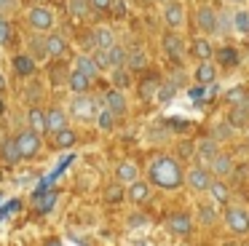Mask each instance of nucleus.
<instances>
[{"label":"nucleus","instance_id":"26","mask_svg":"<svg viewBox=\"0 0 249 246\" xmlns=\"http://www.w3.org/2000/svg\"><path fill=\"white\" fill-rule=\"evenodd\" d=\"M147 67V51L142 46L131 48L129 59H126V70H145Z\"/></svg>","mask_w":249,"mask_h":246},{"label":"nucleus","instance_id":"29","mask_svg":"<svg viewBox=\"0 0 249 246\" xmlns=\"http://www.w3.org/2000/svg\"><path fill=\"white\" fill-rule=\"evenodd\" d=\"M217 206L214 203H198V222L204 225V228H212V225L217 222Z\"/></svg>","mask_w":249,"mask_h":246},{"label":"nucleus","instance_id":"35","mask_svg":"<svg viewBox=\"0 0 249 246\" xmlns=\"http://www.w3.org/2000/svg\"><path fill=\"white\" fill-rule=\"evenodd\" d=\"M115 112H110L107 107H102V112H99V118H97V128L99 131H110V128L115 126Z\"/></svg>","mask_w":249,"mask_h":246},{"label":"nucleus","instance_id":"3","mask_svg":"<svg viewBox=\"0 0 249 246\" xmlns=\"http://www.w3.org/2000/svg\"><path fill=\"white\" fill-rule=\"evenodd\" d=\"M185 185L190 187L193 193H209L212 190V185H214V174H212V169L209 166H190L188 169V174H185Z\"/></svg>","mask_w":249,"mask_h":246},{"label":"nucleus","instance_id":"20","mask_svg":"<svg viewBox=\"0 0 249 246\" xmlns=\"http://www.w3.org/2000/svg\"><path fill=\"white\" fill-rule=\"evenodd\" d=\"M72 70H78V72H83V75H89V78H97L102 70L97 67V62H94V56L91 53H78L75 56V64H72Z\"/></svg>","mask_w":249,"mask_h":246},{"label":"nucleus","instance_id":"24","mask_svg":"<svg viewBox=\"0 0 249 246\" xmlns=\"http://www.w3.org/2000/svg\"><path fill=\"white\" fill-rule=\"evenodd\" d=\"M0 158L6 160L8 166H17L19 160H24V158H22V153H19L17 139H6V142H3V147H0Z\"/></svg>","mask_w":249,"mask_h":246},{"label":"nucleus","instance_id":"44","mask_svg":"<svg viewBox=\"0 0 249 246\" xmlns=\"http://www.w3.org/2000/svg\"><path fill=\"white\" fill-rule=\"evenodd\" d=\"M19 8V0H0V16H8Z\"/></svg>","mask_w":249,"mask_h":246},{"label":"nucleus","instance_id":"46","mask_svg":"<svg viewBox=\"0 0 249 246\" xmlns=\"http://www.w3.org/2000/svg\"><path fill=\"white\" fill-rule=\"evenodd\" d=\"M174 96V86H163L161 91H158V102H169Z\"/></svg>","mask_w":249,"mask_h":246},{"label":"nucleus","instance_id":"54","mask_svg":"<svg viewBox=\"0 0 249 246\" xmlns=\"http://www.w3.org/2000/svg\"><path fill=\"white\" fill-rule=\"evenodd\" d=\"M163 3H169V0H163Z\"/></svg>","mask_w":249,"mask_h":246},{"label":"nucleus","instance_id":"5","mask_svg":"<svg viewBox=\"0 0 249 246\" xmlns=\"http://www.w3.org/2000/svg\"><path fill=\"white\" fill-rule=\"evenodd\" d=\"M196 24L204 32V37L220 35V14L212 5H198V11H196Z\"/></svg>","mask_w":249,"mask_h":246},{"label":"nucleus","instance_id":"49","mask_svg":"<svg viewBox=\"0 0 249 246\" xmlns=\"http://www.w3.org/2000/svg\"><path fill=\"white\" fill-rule=\"evenodd\" d=\"M6 112V102H3V94H0V115Z\"/></svg>","mask_w":249,"mask_h":246},{"label":"nucleus","instance_id":"34","mask_svg":"<svg viewBox=\"0 0 249 246\" xmlns=\"http://www.w3.org/2000/svg\"><path fill=\"white\" fill-rule=\"evenodd\" d=\"M209 195H212V201H214V203H228V198H231V190H228L225 182H217V179H214V185H212Z\"/></svg>","mask_w":249,"mask_h":246},{"label":"nucleus","instance_id":"16","mask_svg":"<svg viewBox=\"0 0 249 246\" xmlns=\"http://www.w3.org/2000/svg\"><path fill=\"white\" fill-rule=\"evenodd\" d=\"M105 107H107L110 112H115V115H126V110H129V102H126V94L118 88L107 91L105 94Z\"/></svg>","mask_w":249,"mask_h":246},{"label":"nucleus","instance_id":"11","mask_svg":"<svg viewBox=\"0 0 249 246\" xmlns=\"http://www.w3.org/2000/svg\"><path fill=\"white\" fill-rule=\"evenodd\" d=\"M161 43H163V51H166L174 62H182V56H185L188 48H185V37L179 35V32H166Z\"/></svg>","mask_w":249,"mask_h":246},{"label":"nucleus","instance_id":"30","mask_svg":"<svg viewBox=\"0 0 249 246\" xmlns=\"http://www.w3.org/2000/svg\"><path fill=\"white\" fill-rule=\"evenodd\" d=\"M222 99H225L228 105L238 107V105H244V102L249 99V94H247V88H244V86H233V88L225 91V96H222Z\"/></svg>","mask_w":249,"mask_h":246},{"label":"nucleus","instance_id":"47","mask_svg":"<svg viewBox=\"0 0 249 246\" xmlns=\"http://www.w3.org/2000/svg\"><path fill=\"white\" fill-rule=\"evenodd\" d=\"M91 5L97 11H107V8H113V0H91Z\"/></svg>","mask_w":249,"mask_h":246},{"label":"nucleus","instance_id":"27","mask_svg":"<svg viewBox=\"0 0 249 246\" xmlns=\"http://www.w3.org/2000/svg\"><path fill=\"white\" fill-rule=\"evenodd\" d=\"M14 70H17V75L27 78V75L35 72V59L30 53H19V56H14Z\"/></svg>","mask_w":249,"mask_h":246},{"label":"nucleus","instance_id":"8","mask_svg":"<svg viewBox=\"0 0 249 246\" xmlns=\"http://www.w3.org/2000/svg\"><path fill=\"white\" fill-rule=\"evenodd\" d=\"M14 139H17V144H19V153H22V158H35V155L40 153V147H43V142H40V134L30 131V128L19 131Z\"/></svg>","mask_w":249,"mask_h":246},{"label":"nucleus","instance_id":"13","mask_svg":"<svg viewBox=\"0 0 249 246\" xmlns=\"http://www.w3.org/2000/svg\"><path fill=\"white\" fill-rule=\"evenodd\" d=\"M150 187L153 185L147 179H140V182H134V185L126 187V198H129L134 206H142V203L150 201Z\"/></svg>","mask_w":249,"mask_h":246},{"label":"nucleus","instance_id":"28","mask_svg":"<svg viewBox=\"0 0 249 246\" xmlns=\"http://www.w3.org/2000/svg\"><path fill=\"white\" fill-rule=\"evenodd\" d=\"M228 123H231L233 128H244L249 123V110L244 105H238V107H231V112H228V118H225Z\"/></svg>","mask_w":249,"mask_h":246},{"label":"nucleus","instance_id":"39","mask_svg":"<svg viewBox=\"0 0 249 246\" xmlns=\"http://www.w3.org/2000/svg\"><path fill=\"white\" fill-rule=\"evenodd\" d=\"M233 32V11H225V14H220V35H231Z\"/></svg>","mask_w":249,"mask_h":246},{"label":"nucleus","instance_id":"37","mask_svg":"<svg viewBox=\"0 0 249 246\" xmlns=\"http://www.w3.org/2000/svg\"><path fill=\"white\" fill-rule=\"evenodd\" d=\"M89 8H91V3H83V0H70V3H67L70 16H78V19H83V16L89 14Z\"/></svg>","mask_w":249,"mask_h":246},{"label":"nucleus","instance_id":"41","mask_svg":"<svg viewBox=\"0 0 249 246\" xmlns=\"http://www.w3.org/2000/svg\"><path fill=\"white\" fill-rule=\"evenodd\" d=\"M113 83L118 91H124L126 86H129V75H126V70H113Z\"/></svg>","mask_w":249,"mask_h":246},{"label":"nucleus","instance_id":"42","mask_svg":"<svg viewBox=\"0 0 249 246\" xmlns=\"http://www.w3.org/2000/svg\"><path fill=\"white\" fill-rule=\"evenodd\" d=\"M153 94L158 96V80H145V83H142V91H140V96H142V99H150Z\"/></svg>","mask_w":249,"mask_h":246},{"label":"nucleus","instance_id":"15","mask_svg":"<svg viewBox=\"0 0 249 246\" xmlns=\"http://www.w3.org/2000/svg\"><path fill=\"white\" fill-rule=\"evenodd\" d=\"M67 88H70L75 96H86L89 88H91V78L83 75V72H78V70H70V75H67Z\"/></svg>","mask_w":249,"mask_h":246},{"label":"nucleus","instance_id":"53","mask_svg":"<svg viewBox=\"0 0 249 246\" xmlns=\"http://www.w3.org/2000/svg\"><path fill=\"white\" fill-rule=\"evenodd\" d=\"M83 3H91V0H83Z\"/></svg>","mask_w":249,"mask_h":246},{"label":"nucleus","instance_id":"31","mask_svg":"<svg viewBox=\"0 0 249 246\" xmlns=\"http://www.w3.org/2000/svg\"><path fill=\"white\" fill-rule=\"evenodd\" d=\"M107 56H110V67L113 70H126V59H129V51H124L121 46H113L107 51Z\"/></svg>","mask_w":249,"mask_h":246},{"label":"nucleus","instance_id":"4","mask_svg":"<svg viewBox=\"0 0 249 246\" xmlns=\"http://www.w3.org/2000/svg\"><path fill=\"white\" fill-rule=\"evenodd\" d=\"M70 112H72V118H78V121H83V123H97V118H99V112H102V107L97 105V99L94 96H75V99L70 102Z\"/></svg>","mask_w":249,"mask_h":246},{"label":"nucleus","instance_id":"21","mask_svg":"<svg viewBox=\"0 0 249 246\" xmlns=\"http://www.w3.org/2000/svg\"><path fill=\"white\" fill-rule=\"evenodd\" d=\"M46 53H49L51 59H59L67 53V40L62 35H56V32H51V35H46Z\"/></svg>","mask_w":249,"mask_h":246},{"label":"nucleus","instance_id":"2","mask_svg":"<svg viewBox=\"0 0 249 246\" xmlns=\"http://www.w3.org/2000/svg\"><path fill=\"white\" fill-rule=\"evenodd\" d=\"M24 21H27V27L33 32H38V35H51L54 27H56V14L49 5H33V8L24 14Z\"/></svg>","mask_w":249,"mask_h":246},{"label":"nucleus","instance_id":"12","mask_svg":"<svg viewBox=\"0 0 249 246\" xmlns=\"http://www.w3.org/2000/svg\"><path fill=\"white\" fill-rule=\"evenodd\" d=\"M166 228H169V233H174V235H188L190 230H193V219L185 211H174L166 217Z\"/></svg>","mask_w":249,"mask_h":246},{"label":"nucleus","instance_id":"40","mask_svg":"<svg viewBox=\"0 0 249 246\" xmlns=\"http://www.w3.org/2000/svg\"><path fill=\"white\" fill-rule=\"evenodd\" d=\"M91 56H94V62H97V67H99V70H110V72H113V67H110V56H107V51H99V48H97V51H94Z\"/></svg>","mask_w":249,"mask_h":246},{"label":"nucleus","instance_id":"52","mask_svg":"<svg viewBox=\"0 0 249 246\" xmlns=\"http://www.w3.org/2000/svg\"><path fill=\"white\" fill-rule=\"evenodd\" d=\"M140 3H153V0H140Z\"/></svg>","mask_w":249,"mask_h":246},{"label":"nucleus","instance_id":"32","mask_svg":"<svg viewBox=\"0 0 249 246\" xmlns=\"http://www.w3.org/2000/svg\"><path fill=\"white\" fill-rule=\"evenodd\" d=\"M75 142H78V134L72 131L70 126H67L65 131L54 134V144H56V147H59V150H65V147H72V144H75Z\"/></svg>","mask_w":249,"mask_h":246},{"label":"nucleus","instance_id":"25","mask_svg":"<svg viewBox=\"0 0 249 246\" xmlns=\"http://www.w3.org/2000/svg\"><path fill=\"white\" fill-rule=\"evenodd\" d=\"M193 53L198 62H212V56H214V46H212L209 37H196L193 40Z\"/></svg>","mask_w":249,"mask_h":246},{"label":"nucleus","instance_id":"45","mask_svg":"<svg viewBox=\"0 0 249 246\" xmlns=\"http://www.w3.org/2000/svg\"><path fill=\"white\" fill-rule=\"evenodd\" d=\"M179 155L182 158H190V155H196V144H190V142H179Z\"/></svg>","mask_w":249,"mask_h":246},{"label":"nucleus","instance_id":"17","mask_svg":"<svg viewBox=\"0 0 249 246\" xmlns=\"http://www.w3.org/2000/svg\"><path fill=\"white\" fill-rule=\"evenodd\" d=\"M193 80L198 86H214L217 67L212 62H198V64H196V70H193Z\"/></svg>","mask_w":249,"mask_h":246},{"label":"nucleus","instance_id":"51","mask_svg":"<svg viewBox=\"0 0 249 246\" xmlns=\"http://www.w3.org/2000/svg\"><path fill=\"white\" fill-rule=\"evenodd\" d=\"M35 3H38V5H43V3H46V0H35Z\"/></svg>","mask_w":249,"mask_h":246},{"label":"nucleus","instance_id":"23","mask_svg":"<svg viewBox=\"0 0 249 246\" xmlns=\"http://www.w3.org/2000/svg\"><path fill=\"white\" fill-rule=\"evenodd\" d=\"M209 169H212V174H214L217 179H225V176L233 174V158H231V155H225V153H220Z\"/></svg>","mask_w":249,"mask_h":246},{"label":"nucleus","instance_id":"36","mask_svg":"<svg viewBox=\"0 0 249 246\" xmlns=\"http://www.w3.org/2000/svg\"><path fill=\"white\" fill-rule=\"evenodd\" d=\"M105 198H107L110 203H118V201H124V198H126V187L115 182V185H110L107 190H105Z\"/></svg>","mask_w":249,"mask_h":246},{"label":"nucleus","instance_id":"33","mask_svg":"<svg viewBox=\"0 0 249 246\" xmlns=\"http://www.w3.org/2000/svg\"><path fill=\"white\" fill-rule=\"evenodd\" d=\"M212 131H214L212 137H214L217 142H228V139H233V126H231L228 121H217Z\"/></svg>","mask_w":249,"mask_h":246},{"label":"nucleus","instance_id":"6","mask_svg":"<svg viewBox=\"0 0 249 246\" xmlns=\"http://www.w3.org/2000/svg\"><path fill=\"white\" fill-rule=\"evenodd\" d=\"M225 225L231 228L233 235H247L249 233V211L244 206H231L225 211Z\"/></svg>","mask_w":249,"mask_h":246},{"label":"nucleus","instance_id":"14","mask_svg":"<svg viewBox=\"0 0 249 246\" xmlns=\"http://www.w3.org/2000/svg\"><path fill=\"white\" fill-rule=\"evenodd\" d=\"M67 112L62 110V107H51V110H46V128H49L51 134H59L67 128Z\"/></svg>","mask_w":249,"mask_h":246},{"label":"nucleus","instance_id":"7","mask_svg":"<svg viewBox=\"0 0 249 246\" xmlns=\"http://www.w3.org/2000/svg\"><path fill=\"white\" fill-rule=\"evenodd\" d=\"M220 153H222L220 142H217L214 137H204V139L196 142V160H198V166H212Z\"/></svg>","mask_w":249,"mask_h":246},{"label":"nucleus","instance_id":"1","mask_svg":"<svg viewBox=\"0 0 249 246\" xmlns=\"http://www.w3.org/2000/svg\"><path fill=\"white\" fill-rule=\"evenodd\" d=\"M185 174L188 171L182 169V163L177 158L158 155V158H153L150 169H147V182L158 190H177L179 185H185Z\"/></svg>","mask_w":249,"mask_h":246},{"label":"nucleus","instance_id":"19","mask_svg":"<svg viewBox=\"0 0 249 246\" xmlns=\"http://www.w3.org/2000/svg\"><path fill=\"white\" fill-rule=\"evenodd\" d=\"M91 35H94V46H97L99 51H110L113 46H118V43H115V32L110 30V27H105V24L97 27Z\"/></svg>","mask_w":249,"mask_h":246},{"label":"nucleus","instance_id":"9","mask_svg":"<svg viewBox=\"0 0 249 246\" xmlns=\"http://www.w3.org/2000/svg\"><path fill=\"white\" fill-rule=\"evenodd\" d=\"M163 21H166L169 32H179L185 27V3L179 0H169L163 5Z\"/></svg>","mask_w":249,"mask_h":246},{"label":"nucleus","instance_id":"22","mask_svg":"<svg viewBox=\"0 0 249 246\" xmlns=\"http://www.w3.org/2000/svg\"><path fill=\"white\" fill-rule=\"evenodd\" d=\"M27 128L35 134H40V137L49 131V128H46V112L40 110V107H30L27 110Z\"/></svg>","mask_w":249,"mask_h":246},{"label":"nucleus","instance_id":"10","mask_svg":"<svg viewBox=\"0 0 249 246\" xmlns=\"http://www.w3.org/2000/svg\"><path fill=\"white\" fill-rule=\"evenodd\" d=\"M115 182L124 185V187L140 182V166H137L134 160H121V163L115 166Z\"/></svg>","mask_w":249,"mask_h":246},{"label":"nucleus","instance_id":"48","mask_svg":"<svg viewBox=\"0 0 249 246\" xmlns=\"http://www.w3.org/2000/svg\"><path fill=\"white\" fill-rule=\"evenodd\" d=\"M6 88H8V80H6V75L0 72V94H3V91H6Z\"/></svg>","mask_w":249,"mask_h":246},{"label":"nucleus","instance_id":"50","mask_svg":"<svg viewBox=\"0 0 249 246\" xmlns=\"http://www.w3.org/2000/svg\"><path fill=\"white\" fill-rule=\"evenodd\" d=\"M228 3H236V5H244L247 0H228Z\"/></svg>","mask_w":249,"mask_h":246},{"label":"nucleus","instance_id":"43","mask_svg":"<svg viewBox=\"0 0 249 246\" xmlns=\"http://www.w3.org/2000/svg\"><path fill=\"white\" fill-rule=\"evenodd\" d=\"M126 225H129V230L145 228V225H147V217H145V214H140V211H134V214L129 217V222H126Z\"/></svg>","mask_w":249,"mask_h":246},{"label":"nucleus","instance_id":"18","mask_svg":"<svg viewBox=\"0 0 249 246\" xmlns=\"http://www.w3.org/2000/svg\"><path fill=\"white\" fill-rule=\"evenodd\" d=\"M233 32L238 37H249V8L247 5H236L233 8Z\"/></svg>","mask_w":249,"mask_h":246},{"label":"nucleus","instance_id":"38","mask_svg":"<svg viewBox=\"0 0 249 246\" xmlns=\"http://www.w3.org/2000/svg\"><path fill=\"white\" fill-rule=\"evenodd\" d=\"M11 19H8V16H0V48L6 46L8 40H11Z\"/></svg>","mask_w":249,"mask_h":246}]
</instances>
